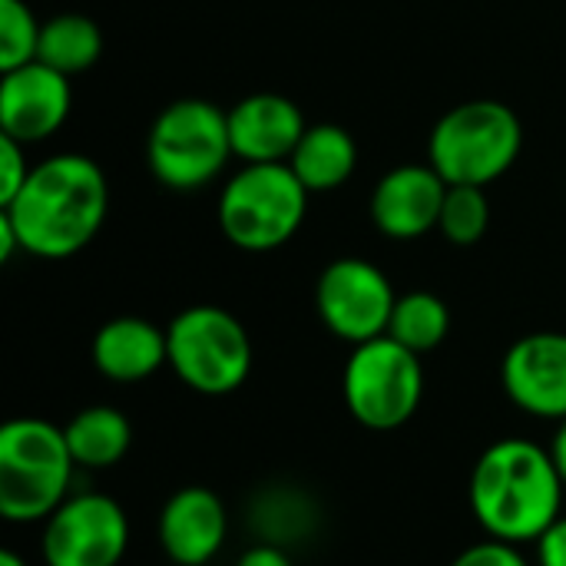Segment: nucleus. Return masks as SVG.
<instances>
[{
    "label": "nucleus",
    "instance_id": "7",
    "mask_svg": "<svg viewBox=\"0 0 566 566\" xmlns=\"http://www.w3.org/2000/svg\"><path fill=\"white\" fill-rule=\"evenodd\" d=\"M166 342L172 375L196 395H232L252 371L249 332L232 312L219 305L182 308L166 325Z\"/></svg>",
    "mask_w": 566,
    "mask_h": 566
},
{
    "label": "nucleus",
    "instance_id": "18",
    "mask_svg": "<svg viewBox=\"0 0 566 566\" xmlns=\"http://www.w3.org/2000/svg\"><path fill=\"white\" fill-rule=\"evenodd\" d=\"M63 431H66V444H70L76 468H86V471L116 468L133 448V424L113 405H90L76 411Z\"/></svg>",
    "mask_w": 566,
    "mask_h": 566
},
{
    "label": "nucleus",
    "instance_id": "6",
    "mask_svg": "<svg viewBox=\"0 0 566 566\" xmlns=\"http://www.w3.org/2000/svg\"><path fill=\"white\" fill-rule=\"evenodd\" d=\"M232 156L226 109L196 96L169 103L146 136L149 172L172 192H196L209 186Z\"/></svg>",
    "mask_w": 566,
    "mask_h": 566
},
{
    "label": "nucleus",
    "instance_id": "29",
    "mask_svg": "<svg viewBox=\"0 0 566 566\" xmlns=\"http://www.w3.org/2000/svg\"><path fill=\"white\" fill-rule=\"evenodd\" d=\"M13 252H23V249H20V239H17V232H13L10 219L0 212V262H10Z\"/></svg>",
    "mask_w": 566,
    "mask_h": 566
},
{
    "label": "nucleus",
    "instance_id": "19",
    "mask_svg": "<svg viewBox=\"0 0 566 566\" xmlns=\"http://www.w3.org/2000/svg\"><path fill=\"white\" fill-rule=\"evenodd\" d=\"M249 527L259 544H275L289 551L312 537V531L318 527V507L298 488H262L249 504Z\"/></svg>",
    "mask_w": 566,
    "mask_h": 566
},
{
    "label": "nucleus",
    "instance_id": "25",
    "mask_svg": "<svg viewBox=\"0 0 566 566\" xmlns=\"http://www.w3.org/2000/svg\"><path fill=\"white\" fill-rule=\"evenodd\" d=\"M451 566H531L524 560V554L517 551V544H504L488 537L484 544H474L468 551H461Z\"/></svg>",
    "mask_w": 566,
    "mask_h": 566
},
{
    "label": "nucleus",
    "instance_id": "26",
    "mask_svg": "<svg viewBox=\"0 0 566 566\" xmlns=\"http://www.w3.org/2000/svg\"><path fill=\"white\" fill-rule=\"evenodd\" d=\"M537 566H566V517L560 514L537 541Z\"/></svg>",
    "mask_w": 566,
    "mask_h": 566
},
{
    "label": "nucleus",
    "instance_id": "23",
    "mask_svg": "<svg viewBox=\"0 0 566 566\" xmlns=\"http://www.w3.org/2000/svg\"><path fill=\"white\" fill-rule=\"evenodd\" d=\"M40 20L23 0H0V70H17L36 60Z\"/></svg>",
    "mask_w": 566,
    "mask_h": 566
},
{
    "label": "nucleus",
    "instance_id": "27",
    "mask_svg": "<svg viewBox=\"0 0 566 566\" xmlns=\"http://www.w3.org/2000/svg\"><path fill=\"white\" fill-rule=\"evenodd\" d=\"M235 566H295L292 554L275 544H252Z\"/></svg>",
    "mask_w": 566,
    "mask_h": 566
},
{
    "label": "nucleus",
    "instance_id": "8",
    "mask_svg": "<svg viewBox=\"0 0 566 566\" xmlns=\"http://www.w3.org/2000/svg\"><path fill=\"white\" fill-rule=\"evenodd\" d=\"M342 391L358 424H365L368 431H395L408 424L421 408V355H415L391 335L355 345L345 361Z\"/></svg>",
    "mask_w": 566,
    "mask_h": 566
},
{
    "label": "nucleus",
    "instance_id": "9",
    "mask_svg": "<svg viewBox=\"0 0 566 566\" xmlns=\"http://www.w3.org/2000/svg\"><path fill=\"white\" fill-rule=\"evenodd\" d=\"M395 302L398 295L388 275L368 259H335L315 282V308L322 325L352 348L388 335Z\"/></svg>",
    "mask_w": 566,
    "mask_h": 566
},
{
    "label": "nucleus",
    "instance_id": "24",
    "mask_svg": "<svg viewBox=\"0 0 566 566\" xmlns=\"http://www.w3.org/2000/svg\"><path fill=\"white\" fill-rule=\"evenodd\" d=\"M30 169L33 166L27 163V146L0 133V206H7L23 189Z\"/></svg>",
    "mask_w": 566,
    "mask_h": 566
},
{
    "label": "nucleus",
    "instance_id": "16",
    "mask_svg": "<svg viewBox=\"0 0 566 566\" xmlns=\"http://www.w3.org/2000/svg\"><path fill=\"white\" fill-rule=\"evenodd\" d=\"M93 365L116 385H136L169 365L166 328L139 315H119L93 335Z\"/></svg>",
    "mask_w": 566,
    "mask_h": 566
},
{
    "label": "nucleus",
    "instance_id": "28",
    "mask_svg": "<svg viewBox=\"0 0 566 566\" xmlns=\"http://www.w3.org/2000/svg\"><path fill=\"white\" fill-rule=\"evenodd\" d=\"M547 451H551V461H554V468H557L560 481L566 484V418L564 421H557V431H554V438H551Z\"/></svg>",
    "mask_w": 566,
    "mask_h": 566
},
{
    "label": "nucleus",
    "instance_id": "10",
    "mask_svg": "<svg viewBox=\"0 0 566 566\" xmlns=\"http://www.w3.org/2000/svg\"><path fill=\"white\" fill-rule=\"evenodd\" d=\"M129 547L126 511L96 491L70 494L46 521L40 557L46 566H119Z\"/></svg>",
    "mask_w": 566,
    "mask_h": 566
},
{
    "label": "nucleus",
    "instance_id": "13",
    "mask_svg": "<svg viewBox=\"0 0 566 566\" xmlns=\"http://www.w3.org/2000/svg\"><path fill=\"white\" fill-rule=\"evenodd\" d=\"M444 192L448 182L431 163H408L378 179L368 212L381 235L408 242L438 229Z\"/></svg>",
    "mask_w": 566,
    "mask_h": 566
},
{
    "label": "nucleus",
    "instance_id": "1",
    "mask_svg": "<svg viewBox=\"0 0 566 566\" xmlns=\"http://www.w3.org/2000/svg\"><path fill=\"white\" fill-rule=\"evenodd\" d=\"M20 249L36 259H70L106 222L109 186L103 169L80 153H60L30 169L23 189L0 206Z\"/></svg>",
    "mask_w": 566,
    "mask_h": 566
},
{
    "label": "nucleus",
    "instance_id": "14",
    "mask_svg": "<svg viewBox=\"0 0 566 566\" xmlns=\"http://www.w3.org/2000/svg\"><path fill=\"white\" fill-rule=\"evenodd\" d=\"M159 547L176 566H206L219 557L229 537V514L216 491L179 488L159 511Z\"/></svg>",
    "mask_w": 566,
    "mask_h": 566
},
{
    "label": "nucleus",
    "instance_id": "30",
    "mask_svg": "<svg viewBox=\"0 0 566 566\" xmlns=\"http://www.w3.org/2000/svg\"><path fill=\"white\" fill-rule=\"evenodd\" d=\"M0 566H27V564H23V560H20L17 554H10V551H3V554H0Z\"/></svg>",
    "mask_w": 566,
    "mask_h": 566
},
{
    "label": "nucleus",
    "instance_id": "22",
    "mask_svg": "<svg viewBox=\"0 0 566 566\" xmlns=\"http://www.w3.org/2000/svg\"><path fill=\"white\" fill-rule=\"evenodd\" d=\"M491 226V202L484 186H448L438 229L451 245H478Z\"/></svg>",
    "mask_w": 566,
    "mask_h": 566
},
{
    "label": "nucleus",
    "instance_id": "20",
    "mask_svg": "<svg viewBox=\"0 0 566 566\" xmlns=\"http://www.w3.org/2000/svg\"><path fill=\"white\" fill-rule=\"evenodd\" d=\"M103 56V30L83 13H56L40 27L36 60L63 76L86 73Z\"/></svg>",
    "mask_w": 566,
    "mask_h": 566
},
{
    "label": "nucleus",
    "instance_id": "2",
    "mask_svg": "<svg viewBox=\"0 0 566 566\" xmlns=\"http://www.w3.org/2000/svg\"><path fill=\"white\" fill-rule=\"evenodd\" d=\"M564 491L547 448L504 438L478 458L468 497L488 537L521 547L537 541L560 517Z\"/></svg>",
    "mask_w": 566,
    "mask_h": 566
},
{
    "label": "nucleus",
    "instance_id": "3",
    "mask_svg": "<svg viewBox=\"0 0 566 566\" xmlns=\"http://www.w3.org/2000/svg\"><path fill=\"white\" fill-rule=\"evenodd\" d=\"M73 471L63 428L43 418H10L0 428V517L10 524L46 521L70 497Z\"/></svg>",
    "mask_w": 566,
    "mask_h": 566
},
{
    "label": "nucleus",
    "instance_id": "21",
    "mask_svg": "<svg viewBox=\"0 0 566 566\" xmlns=\"http://www.w3.org/2000/svg\"><path fill=\"white\" fill-rule=\"evenodd\" d=\"M448 332H451V308L444 305L441 295L434 292L398 295L391 322H388V335L395 342H401L405 348L424 358L448 338Z\"/></svg>",
    "mask_w": 566,
    "mask_h": 566
},
{
    "label": "nucleus",
    "instance_id": "12",
    "mask_svg": "<svg viewBox=\"0 0 566 566\" xmlns=\"http://www.w3.org/2000/svg\"><path fill=\"white\" fill-rule=\"evenodd\" d=\"M73 86L60 70L33 60L17 70H3L0 80V133L33 146L50 139L70 116Z\"/></svg>",
    "mask_w": 566,
    "mask_h": 566
},
{
    "label": "nucleus",
    "instance_id": "17",
    "mask_svg": "<svg viewBox=\"0 0 566 566\" xmlns=\"http://www.w3.org/2000/svg\"><path fill=\"white\" fill-rule=\"evenodd\" d=\"M289 166L308 192H335L352 179L358 166V146L345 126L315 123L298 139Z\"/></svg>",
    "mask_w": 566,
    "mask_h": 566
},
{
    "label": "nucleus",
    "instance_id": "4",
    "mask_svg": "<svg viewBox=\"0 0 566 566\" xmlns=\"http://www.w3.org/2000/svg\"><path fill=\"white\" fill-rule=\"evenodd\" d=\"M521 116L501 99H468L448 109L428 139V159L448 186H488L521 156Z\"/></svg>",
    "mask_w": 566,
    "mask_h": 566
},
{
    "label": "nucleus",
    "instance_id": "11",
    "mask_svg": "<svg viewBox=\"0 0 566 566\" xmlns=\"http://www.w3.org/2000/svg\"><path fill=\"white\" fill-rule=\"evenodd\" d=\"M507 398L531 418H566V332H531L501 361Z\"/></svg>",
    "mask_w": 566,
    "mask_h": 566
},
{
    "label": "nucleus",
    "instance_id": "15",
    "mask_svg": "<svg viewBox=\"0 0 566 566\" xmlns=\"http://www.w3.org/2000/svg\"><path fill=\"white\" fill-rule=\"evenodd\" d=\"M226 116L232 153L242 163H289L308 129L302 109L282 93H252Z\"/></svg>",
    "mask_w": 566,
    "mask_h": 566
},
{
    "label": "nucleus",
    "instance_id": "5",
    "mask_svg": "<svg viewBox=\"0 0 566 566\" xmlns=\"http://www.w3.org/2000/svg\"><path fill=\"white\" fill-rule=\"evenodd\" d=\"M308 196L289 163H242L222 186L219 229L242 252L282 249L302 229Z\"/></svg>",
    "mask_w": 566,
    "mask_h": 566
}]
</instances>
